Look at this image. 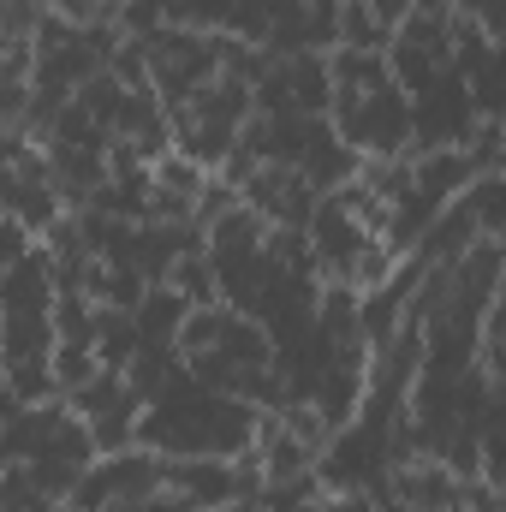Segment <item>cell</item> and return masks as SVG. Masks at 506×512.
Returning a JSON list of instances; mask_svg holds the SVG:
<instances>
[{
	"label": "cell",
	"instance_id": "1",
	"mask_svg": "<svg viewBox=\"0 0 506 512\" xmlns=\"http://www.w3.org/2000/svg\"><path fill=\"white\" fill-rule=\"evenodd\" d=\"M0 358L12 370V387H48L54 364V286H48V262L24 256L12 262V274L0 280Z\"/></svg>",
	"mask_w": 506,
	"mask_h": 512
},
{
	"label": "cell",
	"instance_id": "2",
	"mask_svg": "<svg viewBox=\"0 0 506 512\" xmlns=\"http://www.w3.org/2000/svg\"><path fill=\"white\" fill-rule=\"evenodd\" d=\"M334 114H340V137L352 149H370V155H393L411 143V102L405 90L393 84V72L381 66L376 54H346L340 72H334Z\"/></svg>",
	"mask_w": 506,
	"mask_h": 512
},
{
	"label": "cell",
	"instance_id": "3",
	"mask_svg": "<svg viewBox=\"0 0 506 512\" xmlns=\"http://www.w3.org/2000/svg\"><path fill=\"white\" fill-rule=\"evenodd\" d=\"M352 6H364V12L376 18L381 30H387V24H399V18L411 12V0H352Z\"/></svg>",
	"mask_w": 506,
	"mask_h": 512
},
{
	"label": "cell",
	"instance_id": "4",
	"mask_svg": "<svg viewBox=\"0 0 506 512\" xmlns=\"http://www.w3.org/2000/svg\"><path fill=\"white\" fill-rule=\"evenodd\" d=\"M36 512H72V507H60V501H54V507H36Z\"/></svg>",
	"mask_w": 506,
	"mask_h": 512
}]
</instances>
